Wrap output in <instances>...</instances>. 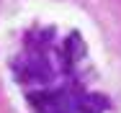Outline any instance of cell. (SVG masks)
<instances>
[{
  "label": "cell",
  "instance_id": "6da1fadb",
  "mask_svg": "<svg viewBox=\"0 0 121 113\" xmlns=\"http://www.w3.org/2000/svg\"><path fill=\"white\" fill-rule=\"evenodd\" d=\"M65 49H57V46H36L31 54H26V62H18V67L28 69V75H39L49 80H54L47 88H39V90H28V105L34 113H103L108 100L93 95V92L82 90L75 80H67V62L70 57L65 59Z\"/></svg>",
  "mask_w": 121,
  "mask_h": 113
}]
</instances>
